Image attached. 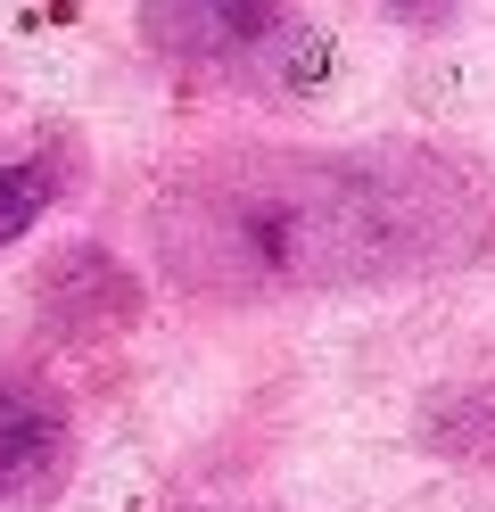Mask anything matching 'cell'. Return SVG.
Segmentation results:
<instances>
[{"label": "cell", "instance_id": "obj_1", "mask_svg": "<svg viewBox=\"0 0 495 512\" xmlns=\"http://www.w3.org/2000/svg\"><path fill=\"white\" fill-rule=\"evenodd\" d=\"M495 240V174L429 141L223 149L149 207L157 273L190 298H347L454 273Z\"/></svg>", "mask_w": 495, "mask_h": 512}, {"label": "cell", "instance_id": "obj_2", "mask_svg": "<svg viewBox=\"0 0 495 512\" xmlns=\"http://www.w3.org/2000/svg\"><path fill=\"white\" fill-rule=\"evenodd\" d=\"M141 50L182 83L273 91L314 58L306 0H141Z\"/></svg>", "mask_w": 495, "mask_h": 512}, {"label": "cell", "instance_id": "obj_3", "mask_svg": "<svg viewBox=\"0 0 495 512\" xmlns=\"http://www.w3.org/2000/svg\"><path fill=\"white\" fill-rule=\"evenodd\" d=\"M66 463H75V430H66V405L42 389V380L0 372V512L42 504Z\"/></svg>", "mask_w": 495, "mask_h": 512}, {"label": "cell", "instance_id": "obj_4", "mask_svg": "<svg viewBox=\"0 0 495 512\" xmlns=\"http://www.w3.org/2000/svg\"><path fill=\"white\" fill-rule=\"evenodd\" d=\"M66 190H75V141H17V149H0V248L25 240Z\"/></svg>", "mask_w": 495, "mask_h": 512}, {"label": "cell", "instance_id": "obj_5", "mask_svg": "<svg viewBox=\"0 0 495 512\" xmlns=\"http://www.w3.org/2000/svg\"><path fill=\"white\" fill-rule=\"evenodd\" d=\"M388 9H405V17H413V25H438V17H446V9H454V0H388Z\"/></svg>", "mask_w": 495, "mask_h": 512}]
</instances>
